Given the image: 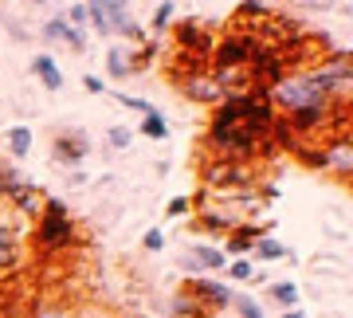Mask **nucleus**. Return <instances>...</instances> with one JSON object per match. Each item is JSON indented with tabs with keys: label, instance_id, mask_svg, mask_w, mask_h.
<instances>
[{
	"label": "nucleus",
	"instance_id": "34",
	"mask_svg": "<svg viewBox=\"0 0 353 318\" xmlns=\"http://www.w3.org/2000/svg\"><path fill=\"white\" fill-rule=\"evenodd\" d=\"M0 192H4V185H0Z\"/></svg>",
	"mask_w": 353,
	"mask_h": 318
},
{
	"label": "nucleus",
	"instance_id": "12",
	"mask_svg": "<svg viewBox=\"0 0 353 318\" xmlns=\"http://www.w3.org/2000/svg\"><path fill=\"white\" fill-rule=\"evenodd\" d=\"M259 236H267V232L252 228V224H248V228H236V236H228V252H232V255H243L255 240H259ZM228 252H224V255H228Z\"/></svg>",
	"mask_w": 353,
	"mask_h": 318
},
{
	"label": "nucleus",
	"instance_id": "15",
	"mask_svg": "<svg viewBox=\"0 0 353 318\" xmlns=\"http://www.w3.org/2000/svg\"><path fill=\"white\" fill-rule=\"evenodd\" d=\"M16 259V228L8 220H0V268H8Z\"/></svg>",
	"mask_w": 353,
	"mask_h": 318
},
{
	"label": "nucleus",
	"instance_id": "4",
	"mask_svg": "<svg viewBox=\"0 0 353 318\" xmlns=\"http://www.w3.org/2000/svg\"><path fill=\"white\" fill-rule=\"evenodd\" d=\"M322 169H334L338 177H350L353 153H350V138H345V134H334V141L322 150Z\"/></svg>",
	"mask_w": 353,
	"mask_h": 318
},
{
	"label": "nucleus",
	"instance_id": "31",
	"mask_svg": "<svg viewBox=\"0 0 353 318\" xmlns=\"http://www.w3.org/2000/svg\"><path fill=\"white\" fill-rule=\"evenodd\" d=\"M83 87H87L90 95H110V90H106V83H102L99 75H87V79H83Z\"/></svg>",
	"mask_w": 353,
	"mask_h": 318
},
{
	"label": "nucleus",
	"instance_id": "9",
	"mask_svg": "<svg viewBox=\"0 0 353 318\" xmlns=\"http://www.w3.org/2000/svg\"><path fill=\"white\" fill-rule=\"evenodd\" d=\"M106 67H110L114 79H130V75H134V67H138V59H134L126 48H118V43H114V48L106 51Z\"/></svg>",
	"mask_w": 353,
	"mask_h": 318
},
{
	"label": "nucleus",
	"instance_id": "22",
	"mask_svg": "<svg viewBox=\"0 0 353 318\" xmlns=\"http://www.w3.org/2000/svg\"><path fill=\"white\" fill-rule=\"evenodd\" d=\"M130 141H134V130L130 126H110L106 130V146H110V150H126Z\"/></svg>",
	"mask_w": 353,
	"mask_h": 318
},
{
	"label": "nucleus",
	"instance_id": "28",
	"mask_svg": "<svg viewBox=\"0 0 353 318\" xmlns=\"http://www.w3.org/2000/svg\"><path fill=\"white\" fill-rule=\"evenodd\" d=\"M236 12L248 16V20H267V16H271V8H267V4H240Z\"/></svg>",
	"mask_w": 353,
	"mask_h": 318
},
{
	"label": "nucleus",
	"instance_id": "26",
	"mask_svg": "<svg viewBox=\"0 0 353 318\" xmlns=\"http://www.w3.org/2000/svg\"><path fill=\"white\" fill-rule=\"evenodd\" d=\"M173 12H176V4H169V0H165V4H157V8H153V28H157V32H165V24L173 20Z\"/></svg>",
	"mask_w": 353,
	"mask_h": 318
},
{
	"label": "nucleus",
	"instance_id": "32",
	"mask_svg": "<svg viewBox=\"0 0 353 318\" xmlns=\"http://www.w3.org/2000/svg\"><path fill=\"white\" fill-rule=\"evenodd\" d=\"M189 212V197H176V201H169V217H185Z\"/></svg>",
	"mask_w": 353,
	"mask_h": 318
},
{
	"label": "nucleus",
	"instance_id": "14",
	"mask_svg": "<svg viewBox=\"0 0 353 318\" xmlns=\"http://www.w3.org/2000/svg\"><path fill=\"white\" fill-rule=\"evenodd\" d=\"M28 150H32V130H28V126H12V130H8V153L20 161V157H28Z\"/></svg>",
	"mask_w": 353,
	"mask_h": 318
},
{
	"label": "nucleus",
	"instance_id": "13",
	"mask_svg": "<svg viewBox=\"0 0 353 318\" xmlns=\"http://www.w3.org/2000/svg\"><path fill=\"white\" fill-rule=\"evenodd\" d=\"M138 134H141V138H153V141H161L165 134H169V122H165V115H161V110H153V115H145V118H141Z\"/></svg>",
	"mask_w": 353,
	"mask_h": 318
},
{
	"label": "nucleus",
	"instance_id": "17",
	"mask_svg": "<svg viewBox=\"0 0 353 318\" xmlns=\"http://www.w3.org/2000/svg\"><path fill=\"white\" fill-rule=\"evenodd\" d=\"M271 299H275L279 306H287V310H299V287H294V283H271Z\"/></svg>",
	"mask_w": 353,
	"mask_h": 318
},
{
	"label": "nucleus",
	"instance_id": "30",
	"mask_svg": "<svg viewBox=\"0 0 353 318\" xmlns=\"http://www.w3.org/2000/svg\"><path fill=\"white\" fill-rule=\"evenodd\" d=\"M0 24L8 28V32H12L16 39H28V32H24V28H20V24H16V20H12V16H8V12H0Z\"/></svg>",
	"mask_w": 353,
	"mask_h": 318
},
{
	"label": "nucleus",
	"instance_id": "6",
	"mask_svg": "<svg viewBox=\"0 0 353 318\" xmlns=\"http://www.w3.org/2000/svg\"><path fill=\"white\" fill-rule=\"evenodd\" d=\"M189 291L196 295V303H208V306H232V295H236V291H228V283L204 279V275L189 283Z\"/></svg>",
	"mask_w": 353,
	"mask_h": 318
},
{
	"label": "nucleus",
	"instance_id": "11",
	"mask_svg": "<svg viewBox=\"0 0 353 318\" xmlns=\"http://www.w3.org/2000/svg\"><path fill=\"white\" fill-rule=\"evenodd\" d=\"M252 252H255V259H263V264H275V259H283V255H290L283 244L275 240V236H259V240L252 244ZM294 259V255H290Z\"/></svg>",
	"mask_w": 353,
	"mask_h": 318
},
{
	"label": "nucleus",
	"instance_id": "21",
	"mask_svg": "<svg viewBox=\"0 0 353 318\" xmlns=\"http://www.w3.org/2000/svg\"><path fill=\"white\" fill-rule=\"evenodd\" d=\"M228 275L236 283H252L255 279V259H236V264H228Z\"/></svg>",
	"mask_w": 353,
	"mask_h": 318
},
{
	"label": "nucleus",
	"instance_id": "10",
	"mask_svg": "<svg viewBox=\"0 0 353 318\" xmlns=\"http://www.w3.org/2000/svg\"><path fill=\"white\" fill-rule=\"evenodd\" d=\"M192 259H196V268H208V271H224L228 268V255L212 244H196L192 248Z\"/></svg>",
	"mask_w": 353,
	"mask_h": 318
},
{
	"label": "nucleus",
	"instance_id": "33",
	"mask_svg": "<svg viewBox=\"0 0 353 318\" xmlns=\"http://www.w3.org/2000/svg\"><path fill=\"white\" fill-rule=\"evenodd\" d=\"M283 318H306V315H303V310H287Z\"/></svg>",
	"mask_w": 353,
	"mask_h": 318
},
{
	"label": "nucleus",
	"instance_id": "3",
	"mask_svg": "<svg viewBox=\"0 0 353 318\" xmlns=\"http://www.w3.org/2000/svg\"><path fill=\"white\" fill-rule=\"evenodd\" d=\"M102 8H106V20H110L114 36H130L134 43H145V32H141V24L130 16V4H122V0H102Z\"/></svg>",
	"mask_w": 353,
	"mask_h": 318
},
{
	"label": "nucleus",
	"instance_id": "7",
	"mask_svg": "<svg viewBox=\"0 0 353 318\" xmlns=\"http://www.w3.org/2000/svg\"><path fill=\"white\" fill-rule=\"evenodd\" d=\"M32 71L39 75V83L48 90H63V71H59V63L51 59L48 51H39L36 59H32Z\"/></svg>",
	"mask_w": 353,
	"mask_h": 318
},
{
	"label": "nucleus",
	"instance_id": "29",
	"mask_svg": "<svg viewBox=\"0 0 353 318\" xmlns=\"http://www.w3.org/2000/svg\"><path fill=\"white\" fill-rule=\"evenodd\" d=\"M141 244H145V252H161V248H165V236H161V228H150Z\"/></svg>",
	"mask_w": 353,
	"mask_h": 318
},
{
	"label": "nucleus",
	"instance_id": "18",
	"mask_svg": "<svg viewBox=\"0 0 353 318\" xmlns=\"http://www.w3.org/2000/svg\"><path fill=\"white\" fill-rule=\"evenodd\" d=\"M87 20L94 24V32H99V36H114V28H110V20H106L102 0H90V4H87Z\"/></svg>",
	"mask_w": 353,
	"mask_h": 318
},
{
	"label": "nucleus",
	"instance_id": "20",
	"mask_svg": "<svg viewBox=\"0 0 353 318\" xmlns=\"http://www.w3.org/2000/svg\"><path fill=\"white\" fill-rule=\"evenodd\" d=\"M63 32H67V20H63L59 12H55V16L48 20V24L39 28V39H43V43H55V39H63Z\"/></svg>",
	"mask_w": 353,
	"mask_h": 318
},
{
	"label": "nucleus",
	"instance_id": "25",
	"mask_svg": "<svg viewBox=\"0 0 353 318\" xmlns=\"http://www.w3.org/2000/svg\"><path fill=\"white\" fill-rule=\"evenodd\" d=\"M59 16H63L71 28H79V32H83V24H87V4H71V8H63Z\"/></svg>",
	"mask_w": 353,
	"mask_h": 318
},
{
	"label": "nucleus",
	"instance_id": "1",
	"mask_svg": "<svg viewBox=\"0 0 353 318\" xmlns=\"http://www.w3.org/2000/svg\"><path fill=\"white\" fill-rule=\"evenodd\" d=\"M275 126V106L263 90H243V95H224L216 102L212 126H208V138L220 153H252L259 150V141L271 134Z\"/></svg>",
	"mask_w": 353,
	"mask_h": 318
},
{
	"label": "nucleus",
	"instance_id": "5",
	"mask_svg": "<svg viewBox=\"0 0 353 318\" xmlns=\"http://www.w3.org/2000/svg\"><path fill=\"white\" fill-rule=\"evenodd\" d=\"M87 153H90V141H87L83 130H75V134H59V138H55V161H71V166H79Z\"/></svg>",
	"mask_w": 353,
	"mask_h": 318
},
{
	"label": "nucleus",
	"instance_id": "2",
	"mask_svg": "<svg viewBox=\"0 0 353 318\" xmlns=\"http://www.w3.org/2000/svg\"><path fill=\"white\" fill-rule=\"evenodd\" d=\"M36 240L39 248H67L75 240V220H71V208L59 197H48L43 201V212H39L36 224Z\"/></svg>",
	"mask_w": 353,
	"mask_h": 318
},
{
	"label": "nucleus",
	"instance_id": "19",
	"mask_svg": "<svg viewBox=\"0 0 353 318\" xmlns=\"http://www.w3.org/2000/svg\"><path fill=\"white\" fill-rule=\"evenodd\" d=\"M232 310H236L240 318H267L263 306L255 303L252 295H232Z\"/></svg>",
	"mask_w": 353,
	"mask_h": 318
},
{
	"label": "nucleus",
	"instance_id": "23",
	"mask_svg": "<svg viewBox=\"0 0 353 318\" xmlns=\"http://www.w3.org/2000/svg\"><path fill=\"white\" fill-rule=\"evenodd\" d=\"M32 318H75V310L71 306H59V303H48V306H36Z\"/></svg>",
	"mask_w": 353,
	"mask_h": 318
},
{
	"label": "nucleus",
	"instance_id": "8",
	"mask_svg": "<svg viewBox=\"0 0 353 318\" xmlns=\"http://www.w3.org/2000/svg\"><path fill=\"white\" fill-rule=\"evenodd\" d=\"M185 95H189V99H201V102H220L224 99V90L216 87L212 75H196L192 83H185Z\"/></svg>",
	"mask_w": 353,
	"mask_h": 318
},
{
	"label": "nucleus",
	"instance_id": "24",
	"mask_svg": "<svg viewBox=\"0 0 353 318\" xmlns=\"http://www.w3.org/2000/svg\"><path fill=\"white\" fill-rule=\"evenodd\" d=\"M63 43H67L71 51H75V55H83V51H87V32H79V28H71V24H67Z\"/></svg>",
	"mask_w": 353,
	"mask_h": 318
},
{
	"label": "nucleus",
	"instance_id": "16",
	"mask_svg": "<svg viewBox=\"0 0 353 318\" xmlns=\"http://www.w3.org/2000/svg\"><path fill=\"white\" fill-rule=\"evenodd\" d=\"M8 201H16V208H24V212H39V201H36V189L20 181L16 189H8Z\"/></svg>",
	"mask_w": 353,
	"mask_h": 318
},
{
	"label": "nucleus",
	"instance_id": "27",
	"mask_svg": "<svg viewBox=\"0 0 353 318\" xmlns=\"http://www.w3.org/2000/svg\"><path fill=\"white\" fill-rule=\"evenodd\" d=\"M118 102H122V106H130V110H138L141 118H145V115H153V110H157L153 102H145V99H134V95H118Z\"/></svg>",
	"mask_w": 353,
	"mask_h": 318
}]
</instances>
